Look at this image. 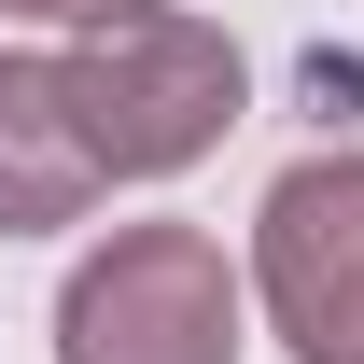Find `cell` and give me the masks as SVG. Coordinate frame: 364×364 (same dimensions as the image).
Masks as SVG:
<instances>
[{
    "label": "cell",
    "instance_id": "obj_1",
    "mask_svg": "<svg viewBox=\"0 0 364 364\" xmlns=\"http://www.w3.org/2000/svg\"><path fill=\"white\" fill-rule=\"evenodd\" d=\"M56 85H70V127H85L98 182H168V168H196V154L238 127L252 70H238V43L210 14H168V0H154V14L70 28Z\"/></svg>",
    "mask_w": 364,
    "mask_h": 364
},
{
    "label": "cell",
    "instance_id": "obj_2",
    "mask_svg": "<svg viewBox=\"0 0 364 364\" xmlns=\"http://www.w3.org/2000/svg\"><path fill=\"white\" fill-rule=\"evenodd\" d=\"M238 309L210 225H112L56 294V364H238Z\"/></svg>",
    "mask_w": 364,
    "mask_h": 364
},
{
    "label": "cell",
    "instance_id": "obj_3",
    "mask_svg": "<svg viewBox=\"0 0 364 364\" xmlns=\"http://www.w3.org/2000/svg\"><path fill=\"white\" fill-rule=\"evenodd\" d=\"M364 280V154H309V168L267 182V210H252V294L267 322L294 336L309 309H336Z\"/></svg>",
    "mask_w": 364,
    "mask_h": 364
},
{
    "label": "cell",
    "instance_id": "obj_4",
    "mask_svg": "<svg viewBox=\"0 0 364 364\" xmlns=\"http://www.w3.org/2000/svg\"><path fill=\"white\" fill-rule=\"evenodd\" d=\"M98 210V154L70 127V85L56 56H14L0 43V238H56Z\"/></svg>",
    "mask_w": 364,
    "mask_h": 364
},
{
    "label": "cell",
    "instance_id": "obj_5",
    "mask_svg": "<svg viewBox=\"0 0 364 364\" xmlns=\"http://www.w3.org/2000/svg\"><path fill=\"white\" fill-rule=\"evenodd\" d=\"M294 364H364V280L336 294V309H309V322H294Z\"/></svg>",
    "mask_w": 364,
    "mask_h": 364
},
{
    "label": "cell",
    "instance_id": "obj_6",
    "mask_svg": "<svg viewBox=\"0 0 364 364\" xmlns=\"http://www.w3.org/2000/svg\"><path fill=\"white\" fill-rule=\"evenodd\" d=\"M0 14H43V28H112V14H154V0H0Z\"/></svg>",
    "mask_w": 364,
    "mask_h": 364
}]
</instances>
